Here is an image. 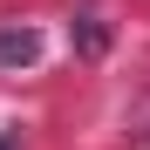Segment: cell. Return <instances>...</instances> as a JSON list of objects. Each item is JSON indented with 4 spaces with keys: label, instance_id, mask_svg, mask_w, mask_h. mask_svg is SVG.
<instances>
[{
    "label": "cell",
    "instance_id": "obj_1",
    "mask_svg": "<svg viewBox=\"0 0 150 150\" xmlns=\"http://www.w3.org/2000/svg\"><path fill=\"white\" fill-rule=\"evenodd\" d=\"M41 55V41L28 28H0V68H21V62H34Z\"/></svg>",
    "mask_w": 150,
    "mask_h": 150
},
{
    "label": "cell",
    "instance_id": "obj_2",
    "mask_svg": "<svg viewBox=\"0 0 150 150\" xmlns=\"http://www.w3.org/2000/svg\"><path fill=\"white\" fill-rule=\"evenodd\" d=\"M75 41H82L89 55H103V48H109V28H103L96 14H82V28H75Z\"/></svg>",
    "mask_w": 150,
    "mask_h": 150
}]
</instances>
